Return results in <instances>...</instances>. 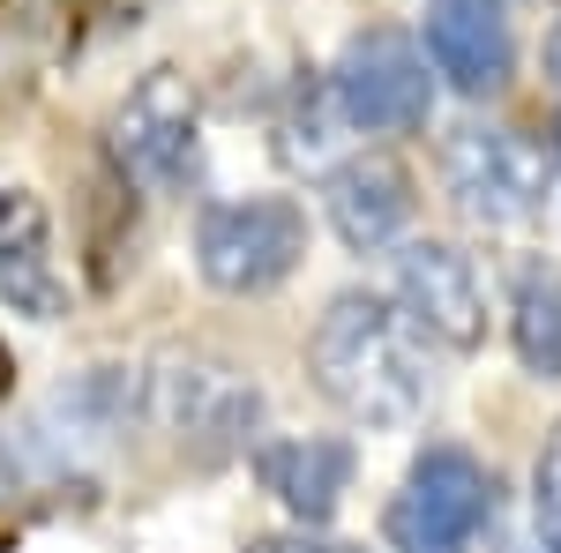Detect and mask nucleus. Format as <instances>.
<instances>
[{
  "instance_id": "8",
  "label": "nucleus",
  "mask_w": 561,
  "mask_h": 553,
  "mask_svg": "<svg viewBox=\"0 0 561 553\" xmlns=\"http://www.w3.org/2000/svg\"><path fill=\"white\" fill-rule=\"evenodd\" d=\"M427 60L465 97H494L517 68L502 0H427Z\"/></svg>"
},
{
  "instance_id": "18",
  "label": "nucleus",
  "mask_w": 561,
  "mask_h": 553,
  "mask_svg": "<svg viewBox=\"0 0 561 553\" xmlns=\"http://www.w3.org/2000/svg\"><path fill=\"white\" fill-rule=\"evenodd\" d=\"M554 158H561V120H554Z\"/></svg>"
},
{
  "instance_id": "11",
  "label": "nucleus",
  "mask_w": 561,
  "mask_h": 553,
  "mask_svg": "<svg viewBox=\"0 0 561 553\" xmlns=\"http://www.w3.org/2000/svg\"><path fill=\"white\" fill-rule=\"evenodd\" d=\"M150 404H158V419L173 426L180 441L195 434L203 449H225L232 434L255 426V389L240 382L232 367H165L158 389H150Z\"/></svg>"
},
{
  "instance_id": "15",
  "label": "nucleus",
  "mask_w": 561,
  "mask_h": 553,
  "mask_svg": "<svg viewBox=\"0 0 561 553\" xmlns=\"http://www.w3.org/2000/svg\"><path fill=\"white\" fill-rule=\"evenodd\" d=\"M248 553H359V546H337V539H314V531H277V539H255Z\"/></svg>"
},
{
  "instance_id": "1",
  "label": "nucleus",
  "mask_w": 561,
  "mask_h": 553,
  "mask_svg": "<svg viewBox=\"0 0 561 553\" xmlns=\"http://www.w3.org/2000/svg\"><path fill=\"white\" fill-rule=\"evenodd\" d=\"M314 389L359 426H412L434 404L427 330L375 292H337L330 314L314 322Z\"/></svg>"
},
{
  "instance_id": "4",
  "label": "nucleus",
  "mask_w": 561,
  "mask_h": 553,
  "mask_svg": "<svg viewBox=\"0 0 561 553\" xmlns=\"http://www.w3.org/2000/svg\"><path fill=\"white\" fill-rule=\"evenodd\" d=\"M442 180H449V203L486 232L531 224L547 210V150L517 128H457L442 150Z\"/></svg>"
},
{
  "instance_id": "3",
  "label": "nucleus",
  "mask_w": 561,
  "mask_h": 553,
  "mask_svg": "<svg viewBox=\"0 0 561 553\" xmlns=\"http://www.w3.org/2000/svg\"><path fill=\"white\" fill-rule=\"evenodd\" d=\"M494 523V479L472 449H427L404 471V494L389 502V546L397 553H472Z\"/></svg>"
},
{
  "instance_id": "9",
  "label": "nucleus",
  "mask_w": 561,
  "mask_h": 553,
  "mask_svg": "<svg viewBox=\"0 0 561 553\" xmlns=\"http://www.w3.org/2000/svg\"><path fill=\"white\" fill-rule=\"evenodd\" d=\"M0 299L31 322H60L68 314V277L53 262V217L31 187L0 195Z\"/></svg>"
},
{
  "instance_id": "14",
  "label": "nucleus",
  "mask_w": 561,
  "mask_h": 553,
  "mask_svg": "<svg viewBox=\"0 0 561 553\" xmlns=\"http://www.w3.org/2000/svg\"><path fill=\"white\" fill-rule=\"evenodd\" d=\"M531 523H539V546L561 553V426L539 449V471H531Z\"/></svg>"
},
{
  "instance_id": "5",
  "label": "nucleus",
  "mask_w": 561,
  "mask_h": 553,
  "mask_svg": "<svg viewBox=\"0 0 561 553\" xmlns=\"http://www.w3.org/2000/svg\"><path fill=\"white\" fill-rule=\"evenodd\" d=\"M330 97H337V113H345L352 128H367V135L420 128L434 105L427 53L404 31H359L337 53V68H330Z\"/></svg>"
},
{
  "instance_id": "6",
  "label": "nucleus",
  "mask_w": 561,
  "mask_h": 553,
  "mask_svg": "<svg viewBox=\"0 0 561 553\" xmlns=\"http://www.w3.org/2000/svg\"><path fill=\"white\" fill-rule=\"evenodd\" d=\"M195 128H203V105H195V83L180 68H150L142 83L128 90V105L113 113V158L128 180L142 187H180L195 172Z\"/></svg>"
},
{
  "instance_id": "2",
  "label": "nucleus",
  "mask_w": 561,
  "mask_h": 553,
  "mask_svg": "<svg viewBox=\"0 0 561 553\" xmlns=\"http://www.w3.org/2000/svg\"><path fill=\"white\" fill-rule=\"evenodd\" d=\"M307 255V210L293 195H248V203H217L203 210L195 232V262L217 292L248 299V292H277Z\"/></svg>"
},
{
  "instance_id": "12",
  "label": "nucleus",
  "mask_w": 561,
  "mask_h": 553,
  "mask_svg": "<svg viewBox=\"0 0 561 553\" xmlns=\"http://www.w3.org/2000/svg\"><path fill=\"white\" fill-rule=\"evenodd\" d=\"M255 471L300 523H330L337 502H345V486H352V441H330V434L270 441V449L255 457Z\"/></svg>"
},
{
  "instance_id": "7",
  "label": "nucleus",
  "mask_w": 561,
  "mask_h": 553,
  "mask_svg": "<svg viewBox=\"0 0 561 553\" xmlns=\"http://www.w3.org/2000/svg\"><path fill=\"white\" fill-rule=\"evenodd\" d=\"M397 307L449 352H472L486 337V292H479L472 262L457 255L449 240H412L397 255Z\"/></svg>"
},
{
  "instance_id": "13",
  "label": "nucleus",
  "mask_w": 561,
  "mask_h": 553,
  "mask_svg": "<svg viewBox=\"0 0 561 553\" xmlns=\"http://www.w3.org/2000/svg\"><path fill=\"white\" fill-rule=\"evenodd\" d=\"M510 337H517V359L531 375L561 382V269L531 262L517 269V292H510Z\"/></svg>"
},
{
  "instance_id": "17",
  "label": "nucleus",
  "mask_w": 561,
  "mask_h": 553,
  "mask_svg": "<svg viewBox=\"0 0 561 553\" xmlns=\"http://www.w3.org/2000/svg\"><path fill=\"white\" fill-rule=\"evenodd\" d=\"M547 68H554V83H561V31L547 38Z\"/></svg>"
},
{
  "instance_id": "16",
  "label": "nucleus",
  "mask_w": 561,
  "mask_h": 553,
  "mask_svg": "<svg viewBox=\"0 0 561 553\" xmlns=\"http://www.w3.org/2000/svg\"><path fill=\"white\" fill-rule=\"evenodd\" d=\"M8 382H15V359H8V344H0V396H8Z\"/></svg>"
},
{
  "instance_id": "19",
  "label": "nucleus",
  "mask_w": 561,
  "mask_h": 553,
  "mask_svg": "<svg viewBox=\"0 0 561 553\" xmlns=\"http://www.w3.org/2000/svg\"><path fill=\"white\" fill-rule=\"evenodd\" d=\"M539 553H547V546H539Z\"/></svg>"
},
{
  "instance_id": "10",
  "label": "nucleus",
  "mask_w": 561,
  "mask_h": 553,
  "mask_svg": "<svg viewBox=\"0 0 561 553\" xmlns=\"http://www.w3.org/2000/svg\"><path fill=\"white\" fill-rule=\"evenodd\" d=\"M322 210H330V224H337V240L352 255H375L412 217V180L389 158H352V165H337L322 180Z\"/></svg>"
}]
</instances>
